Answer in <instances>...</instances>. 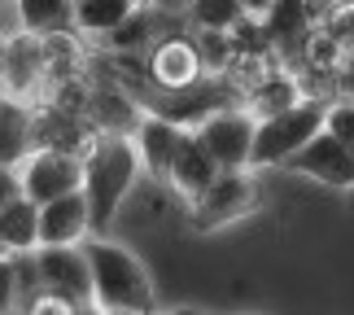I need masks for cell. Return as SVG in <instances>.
Segmentation results:
<instances>
[{"label":"cell","instance_id":"6da1fadb","mask_svg":"<svg viewBox=\"0 0 354 315\" xmlns=\"http://www.w3.org/2000/svg\"><path fill=\"white\" fill-rule=\"evenodd\" d=\"M140 180V158H136L131 136H97V145L84 154V197H88V219L92 237H105L118 219L122 201Z\"/></svg>","mask_w":354,"mask_h":315},{"label":"cell","instance_id":"7a4b0ae2","mask_svg":"<svg viewBox=\"0 0 354 315\" xmlns=\"http://www.w3.org/2000/svg\"><path fill=\"white\" fill-rule=\"evenodd\" d=\"M84 254H88V267H92V307L97 311L145 315V311L158 307L149 267L127 250V245H118L110 237H92Z\"/></svg>","mask_w":354,"mask_h":315},{"label":"cell","instance_id":"3957f363","mask_svg":"<svg viewBox=\"0 0 354 315\" xmlns=\"http://www.w3.org/2000/svg\"><path fill=\"white\" fill-rule=\"evenodd\" d=\"M328 101L333 97H319V92H306L302 101L276 109V114L258 118L254 127V149H250V167L254 171H267V167H284L297 149H302L310 136L324 127L328 118Z\"/></svg>","mask_w":354,"mask_h":315},{"label":"cell","instance_id":"277c9868","mask_svg":"<svg viewBox=\"0 0 354 315\" xmlns=\"http://www.w3.org/2000/svg\"><path fill=\"white\" fill-rule=\"evenodd\" d=\"M258 201H263V188H258L254 167H232V171H219L188 201V219H193L197 232H219L227 224H236V219L254 215Z\"/></svg>","mask_w":354,"mask_h":315},{"label":"cell","instance_id":"5b68a950","mask_svg":"<svg viewBox=\"0 0 354 315\" xmlns=\"http://www.w3.org/2000/svg\"><path fill=\"white\" fill-rule=\"evenodd\" d=\"M13 171H18V188L35 201V206L84 188V158L66 154V149H57V145H35Z\"/></svg>","mask_w":354,"mask_h":315},{"label":"cell","instance_id":"8992f818","mask_svg":"<svg viewBox=\"0 0 354 315\" xmlns=\"http://www.w3.org/2000/svg\"><path fill=\"white\" fill-rule=\"evenodd\" d=\"M254 127H258V118L236 101V105H223V109H214V114H206L193 127V136L206 145V154L219 162V171H232V167H250Z\"/></svg>","mask_w":354,"mask_h":315},{"label":"cell","instance_id":"52a82bcc","mask_svg":"<svg viewBox=\"0 0 354 315\" xmlns=\"http://www.w3.org/2000/svg\"><path fill=\"white\" fill-rule=\"evenodd\" d=\"M206 75L201 53L193 44V35L175 31V35H158L145 48V84L149 88H188Z\"/></svg>","mask_w":354,"mask_h":315},{"label":"cell","instance_id":"ba28073f","mask_svg":"<svg viewBox=\"0 0 354 315\" xmlns=\"http://www.w3.org/2000/svg\"><path fill=\"white\" fill-rule=\"evenodd\" d=\"M35 276L44 289L71 298L79 311L92 307V267H88V254L79 245H39L35 250Z\"/></svg>","mask_w":354,"mask_h":315},{"label":"cell","instance_id":"9c48e42d","mask_svg":"<svg viewBox=\"0 0 354 315\" xmlns=\"http://www.w3.org/2000/svg\"><path fill=\"white\" fill-rule=\"evenodd\" d=\"M0 66H5V92L9 97H18L26 105H39L44 101V57H39V35L31 31H13L0 39Z\"/></svg>","mask_w":354,"mask_h":315},{"label":"cell","instance_id":"30bf717a","mask_svg":"<svg viewBox=\"0 0 354 315\" xmlns=\"http://www.w3.org/2000/svg\"><path fill=\"white\" fill-rule=\"evenodd\" d=\"M284 167L297 175H310V180H319L328 188H350L354 184V149L346 141H337L328 127H319Z\"/></svg>","mask_w":354,"mask_h":315},{"label":"cell","instance_id":"8fae6325","mask_svg":"<svg viewBox=\"0 0 354 315\" xmlns=\"http://www.w3.org/2000/svg\"><path fill=\"white\" fill-rule=\"evenodd\" d=\"M315 22H319V9L310 0H271V9L263 13V31L284 66L297 62V53H302L306 35L315 31Z\"/></svg>","mask_w":354,"mask_h":315},{"label":"cell","instance_id":"7c38bea8","mask_svg":"<svg viewBox=\"0 0 354 315\" xmlns=\"http://www.w3.org/2000/svg\"><path fill=\"white\" fill-rule=\"evenodd\" d=\"M188 136V127H180V123L162 118V114H140V123H136L131 132V145H136V158H140V171L153 175V180H167V167L175 158V149H180V141Z\"/></svg>","mask_w":354,"mask_h":315},{"label":"cell","instance_id":"4fadbf2b","mask_svg":"<svg viewBox=\"0 0 354 315\" xmlns=\"http://www.w3.org/2000/svg\"><path fill=\"white\" fill-rule=\"evenodd\" d=\"M88 237H92V219H88L84 188L62 193V197H53V201L39 206V245H79Z\"/></svg>","mask_w":354,"mask_h":315},{"label":"cell","instance_id":"5bb4252c","mask_svg":"<svg viewBox=\"0 0 354 315\" xmlns=\"http://www.w3.org/2000/svg\"><path fill=\"white\" fill-rule=\"evenodd\" d=\"M162 18H167V9L140 0V5H136L118 26H110L105 35H97V44L105 53H118V57H140V53L162 35Z\"/></svg>","mask_w":354,"mask_h":315},{"label":"cell","instance_id":"9a60e30c","mask_svg":"<svg viewBox=\"0 0 354 315\" xmlns=\"http://www.w3.org/2000/svg\"><path fill=\"white\" fill-rule=\"evenodd\" d=\"M39 57H44V79H48V84L88 75V66H92L88 39L79 35L75 26H62V31H44V35H39Z\"/></svg>","mask_w":354,"mask_h":315},{"label":"cell","instance_id":"2e32d148","mask_svg":"<svg viewBox=\"0 0 354 315\" xmlns=\"http://www.w3.org/2000/svg\"><path fill=\"white\" fill-rule=\"evenodd\" d=\"M214 175H219V162L206 154V145H201L193 132H188L184 141H180V149H175L171 167H167V184H171L184 201H193L201 188L214 180Z\"/></svg>","mask_w":354,"mask_h":315},{"label":"cell","instance_id":"e0dca14e","mask_svg":"<svg viewBox=\"0 0 354 315\" xmlns=\"http://www.w3.org/2000/svg\"><path fill=\"white\" fill-rule=\"evenodd\" d=\"M31 149H35V105L0 92V162L18 167Z\"/></svg>","mask_w":354,"mask_h":315},{"label":"cell","instance_id":"ac0fdd59","mask_svg":"<svg viewBox=\"0 0 354 315\" xmlns=\"http://www.w3.org/2000/svg\"><path fill=\"white\" fill-rule=\"evenodd\" d=\"M306 97V88H302V79H297V71L293 66H276V71H267L258 84L241 97V105L250 109L254 118H267V114H276V109H284V105H293V101H302Z\"/></svg>","mask_w":354,"mask_h":315},{"label":"cell","instance_id":"d6986e66","mask_svg":"<svg viewBox=\"0 0 354 315\" xmlns=\"http://www.w3.org/2000/svg\"><path fill=\"white\" fill-rule=\"evenodd\" d=\"M0 245L9 254H35L39 245V206L26 193H13L0 206Z\"/></svg>","mask_w":354,"mask_h":315},{"label":"cell","instance_id":"ffe728a7","mask_svg":"<svg viewBox=\"0 0 354 315\" xmlns=\"http://www.w3.org/2000/svg\"><path fill=\"white\" fill-rule=\"evenodd\" d=\"M13 18L31 35L62 31V26H75V0H13Z\"/></svg>","mask_w":354,"mask_h":315},{"label":"cell","instance_id":"44dd1931","mask_svg":"<svg viewBox=\"0 0 354 315\" xmlns=\"http://www.w3.org/2000/svg\"><path fill=\"white\" fill-rule=\"evenodd\" d=\"M140 0H75V31L84 39L105 35L110 26H118Z\"/></svg>","mask_w":354,"mask_h":315},{"label":"cell","instance_id":"7402d4cb","mask_svg":"<svg viewBox=\"0 0 354 315\" xmlns=\"http://www.w3.org/2000/svg\"><path fill=\"white\" fill-rule=\"evenodd\" d=\"M188 22L193 26H210V31H232V26L245 18L241 0H188Z\"/></svg>","mask_w":354,"mask_h":315},{"label":"cell","instance_id":"603a6c76","mask_svg":"<svg viewBox=\"0 0 354 315\" xmlns=\"http://www.w3.org/2000/svg\"><path fill=\"white\" fill-rule=\"evenodd\" d=\"M193 44L201 53V66H206V75H223L227 62H232V31H210V26H193Z\"/></svg>","mask_w":354,"mask_h":315},{"label":"cell","instance_id":"cb8c5ba5","mask_svg":"<svg viewBox=\"0 0 354 315\" xmlns=\"http://www.w3.org/2000/svg\"><path fill=\"white\" fill-rule=\"evenodd\" d=\"M319 26L342 48H350L354 44V0H333V5H324L319 9Z\"/></svg>","mask_w":354,"mask_h":315},{"label":"cell","instance_id":"d4e9b609","mask_svg":"<svg viewBox=\"0 0 354 315\" xmlns=\"http://www.w3.org/2000/svg\"><path fill=\"white\" fill-rule=\"evenodd\" d=\"M324 127H328L337 141H346L354 149V97H333L328 101V118H324Z\"/></svg>","mask_w":354,"mask_h":315},{"label":"cell","instance_id":"484cf974","mask_svg":"<svg viewBox=\"0 0 354 315\" xmlns=\"http://www.w3.org/2000/svg\"><path fill=\"white\" fill-rule=\"evenodd\" d=\"M22 294V267L18 254H0V311H9Z\"/></svg>","mask_w":354,"mask_h":315},{"label":"cell","instance_id":"4316f807","mask_svg":"<svg viewBox=\"0 0 354 315\" xmlns=\"http://www.w3.org/2000/svg\"><path fill=\"white\" fill-rule=\"evenodd\" d=\"M26 307H31L35 315H48V311H57V315H75V311H79V307L71 303V298H62V294H53V289L35 294V298H31V303H26Z\"/></svg>","mask_w":354,"mask_h":315},{"label":"cell","instance_id":"83f0119b","mask_svg":"<svg viewBox=\"0 0 354 315\" xmlns=\"http://www.w3.org/2000/svg\"><path fill=\"white\" fill-rule=\"evenodd\" d=\"M13 193H22V188H18V171L0 162V206H5V201H9Z\"/></svg>","mask_w":354,"mask_h":315},{"label":"cell","instance_id":"f1b7e54d","mask_svg":"<svg viewBox=\"0 0 354 315\" xmlns=\"http://www.w3.org/2000/svg\"><path fill=\"white\" fill-rule=\"evenodd\" d=\"M245 5V13H250V18H263V13L271 9V0H241Z\"/></svg>","mask_w":354,"mask_h":315},{"label":"cell","instance_id":"f546056e","mask_svg":"<svg viewBox=\"0 0 354 315\" xmlns=\"http://www.w3.org/2000/svg\"><path fill=\"white\" fill-rule=\"evenodd\" d=\"M149 5H158V9H167V13H184L188 0H149Z\"/></svg>","mask_w":354,"mask_h":315},{"label":"cell","instance_id":"4dcf8cb0","mask_svg":"<svg viewBox=\"0 0 354 315\" xmlns=\"http://www.w3.org/2000/svg\"><path fill=\"white\" fill-rule=\"evenodd\" d=\"M310 5H315V9H324V5H333V0H310Z\"/></svg>","mask_w":354,"mask_h":315},{"label":"cell","instance_id":"1f68e13d","mask_svg":"<svg viewBox=\"0 0 354 315\" xmlns=\"http://www.w3.org/2000/svg\"><path fill=\"white\" fill-rule=\"evenodd\" d=\"M0 92H5V66H0Z\"/></svg>","mask_w":354,"mask_h":315},{"label":"cell","instance_id":"d6a6232c","mask_svg":"<svg viewBox=\"0 0 354 315\" xmlns=\"http://www.w3.org/2000/svg\"><path fill=\"white\" fill-rule=\"evenodd\" d=\"M346 193H350V206H354V184H350V188H346Z\"/></svg>","mask_w":354,"mask_h":315},{"label":"cell","instance_id":"836d02e7","mask_svg":"<svg viewBox=\"0 0 354 315\" xmlns=\"http://www.w3.org/2000/svg\"><path fill=\"white\" fill-rule=\"evenodd\" d=\"M0 254H9V250H5V245H0Z\"/></svg>","mask_w":354,"mask_h":315},{"label":"cell","instance_id":"e575fe53","mask_svg":"<svg viewBox=\"0 0 354 315\" xmlns=\"http://www.w3.org/2000/svg\"><path fill=\"white\" fill-rule=\"evenodd\" d=\"M0 5H5V0H0Z\"/></svg>","mask_w":354,"mask_h":315}]
</instances>
